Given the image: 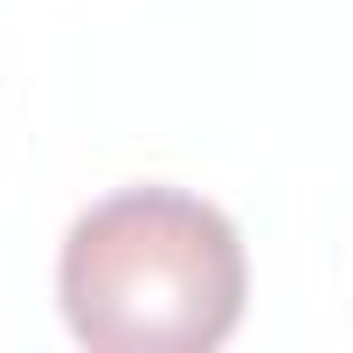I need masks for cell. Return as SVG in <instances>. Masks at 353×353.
Listing matches in <instances>:
<instances>
[{
  "label": "cell",
  "mask_w": 353,
  "mask_h": 353,
  "mask_svg": "<svg viewBox=\"0 0 353 353\" xmlns=\"http://www.w3.org/2000/svg\"><path fill=\"white\" fill-rule=\"evenodd\" d=\"M56 291L70 332L97 353H208L243 319L250 263L215 201L118 188L70 222Z\"/></svg>",
  "instance_id": "cell-1"
}]
</instances>
